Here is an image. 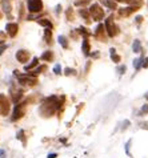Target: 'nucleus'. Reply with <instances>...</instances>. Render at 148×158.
Segmentation results:
<instances>
[{"mask_svg":"<svg viewBox=\"0 0 148 158\" xmlns=\"http://www.w3.org/2000/svg\"><path fill=\"white\" fill-rule=\"evenodd\" d=\"M62 102H63V101H62ZM62 102H60L59 97H56V96H51V97L44 100V102L41 104L39 112H40L44 117H50V116L54 114V113L58 110L60 106H62Z\"/></svg>","mask_w":148,"mask_h":158,"instance_id":"nucleus-1","label":"nucleus"},{"mask_svg":"<svg viewBox=\"0 0 148 158\" xmlns=\"http://www.w3.org/2000/svg\"><path fill=\"white\" fill-rule=\"evenodd\" d=\"M20 72L19 71H15L14 74L19 78V81H20V84H23V85H29V86H33V85H36L37 84V78L36 76H33L32 73H29V74H19Z\"/></svg>","mask_w":148,"mask_h":158,"instance_id":"nucleus-2","label":"nucleus"},{"mask_svg":"<svg viewBox=\"0 0 148 158\" xmlns=\"http://www.w3.org/2000/svg\"><path fill=\"white\" fill-rule=\"evenodd\" d=\"M106 31H107V35L110 37H114L119 33V29H117L115 21H114V17L110 16L108 19L106 20Z\"/></svg>","mask_w":148,"mask_h":158,"instance_id":"nucleus-3","label":"nucleus"},{"mask_svg":"<svg viewBox=\"0 0 148 158\" xmlns=\"http://www.w3.org/2000/svg\"><path fill=\"white\" fill-rule=\"evenodd\" d=\"M89 14L92 16V19L96 21L102 20L104 17V11L102 10V7H100L99 4H92V6L89 7Z\"/></svg>","mask_w":148,"mask_h":158,"instance_id":"nucleus-4","label":"nucleus"},{"mask_svg":"<svg viewBox=\"0 0 148 158\" xmlns=\"http://www.w3.org/2000/svg\"><path fill=\"white\" fill-rule=\"evenodd\" d=\"M8 112H10V101L6 96L0 93V114L7 116Z\"/></svg>","mask_w":148,"mask_h":158,"instance_id":"nucleus-5","label":"nucleus"},{"mask_svg":"<svg viewBox=\"0 0 148 158\" xmlns=\"http://www.w3.org/2000/svg\"><path fill=\"white\" fill-rule=\"evenodd\" d=\"M43 10L41 0H28V11L29 12H40Z\"/></svg>","mask_w":148,"mask_h":158,"instance_id":"nucleus-6","label":"nucleus"},{"mask_svg":"<svg viewBox=\"0 0 148 158\" xmlns=\"http://www.w3.org/2000/svg\"><path fill=\"white\" fill-rule=\"evenodd\" d=\"M24 110H25V104H17L15 109H14V114H12V121H16L24 116Z\"/></svg>","mask_w":148,"mask_h":158,"instance_id":"nucleus-7","label":"nucleus"},{"mask_svg":"<svg viewBox=\"0 0 148 158\" xmlns=\"http://www.w3.org/2000/svg\"><path fill=\"white\" fill-rule=\"evenodd\" d=\"M6 29H7V33L10 35L11 37H15L17 32H19V25L15 24V23H8L6 25Z\"/></svg>","mask_w":148,"mask_h":158,"instance_id":"nucleus-8","label":"nucleus"},{"mask_svg":"<svg viewBox=\"0 0 148 158\" xmlns=\"http://www.w3.org/2000/svg\"><path fill=\"white\" fill-rule=\"evenodd\" d=\"M16 59L17 61H20V63H27L28 59H29V52L28 51H24V49H20L16 52Z\"/></svg>","mask_w":148,"mask_h":158,"instance_id":"nucleus-9","label":"nucleus"},{"mask_svg":"<svg viewBox=\"0 0 148 158\" xmlns=\"http://www.w3.org/2000/svg\"><path fill=\"white\" fill-rule=\"evenodd\" d=\"M136 11H137V7L129 6V7H125V8H120V10H119V15L123 16V17H127V16H129L131 14H133V12H136Z\"/></svg>","mask_w":148,"mask_h":158,"instance_id":"nucleus-10","label":"nucleus"},{"mask_svg":"<svg viewBox=\"0 0 148 158\" xmlns=\"http://www.w3.org/2000/svg\"><path fill=\"white\" fill-rule=\"evenodd\" d=\"M11 94H12V101L15 104L19 102V100L21 98V94H23V90L20 89H16L15 86H11Z\"/></svg>","mask_w":148,"mask_h":158,"instance_id":"nucleus-11","label":"nucleus"},{"mask_svg":"<svg viewBox=\"0 0 148 158\" xmlns=\"http://www.w3.org/2000/svg\"><path fill=\"white\" fill-rule=\"evenodd\" d=\"M104 6L108 7V8H111V10H116V2H114V0H100Z\"/></svg>","mask_w":148,"mask_h":158,"instance_id":"nucleus-12","label":"nucleus"},{"mask_svg":"<svg viewBox=\"0 0 148 158\" xmlns=\"http://www.w3.org/2000/svg\"><path fill=\"white\" fill-rule=\"evenodd\" d=\"M81 49H83V53H84L85 56L89 55V43H88V40H87V39H84V40H83Z\"/></svg>","mask_w":148,"mask_h":158,"instance_id":"nucleus-13","label":"nucleus"},{"mask_svg":"<svg viewBox=\"0 0 148 158\" xmlns=\"http://www.w3.org/2000/svg\"><path fill=\"white\" fill-rule=\"evenodd\" d=\"M37 23L43 25V27H46L47 29H52V23L50 20H47V19H40V20H37Z\"/></svg>","mask_w":148,"mask_h":158,"instance_id":"nucleus-14","label":"nucleus"},{"mask_svg":"<svg viewBox=\"0 0 148 158\" xmlns=\"http://www.w3.org/2000/svg\"><path fill=\"white\" fill-rule=\"evenodd\" d=\"M41 60H44V61H48V63H50V61H52V60H54V53H52V52H44V53H43L41 55V57H40Z\"/></svg>","mask_w":148,"mask_h":158,"instance_id":"nucleus-15","label":"nucleus"},{"mask_svg":"<svg viewBox=\"0 0 148 158\" xmlns=\"http://www.w3.org/2000/svg\"><path fill=\"white\" fill-rule=\"evenodd\" d=\"M132 49H133L135 53H140V52H141V44H140V41L135 40L133 44H132Z\"/></svg>","mask_w":148,"mask_h":158,"instance_id":"nucleus-16","label":"nucleus"},{"mask_svg":"<svg viewBox=\"0 0 148 158\" xmlns=\"http://www.w3.org/2000/svg\"><path fill=\"white\" fill-rule=\"evenodd\" d=\"M110 52H111V59H112V61H114V63H120V56L116 55V51L114 49V48H111Z\"/></svg>","mask_w":148,"mask_h":158,"instance_id":"nucleus-17","label":"nucleus"},{"mask_svg":"<svg viewBox=\"0 0 148 158\" xmlns=\"http://www.w3.org/2000/svg\"><path fill=\"white\" fill-rule=\"evenodd\" d=\"M3 10L4 11H6L7 12V14H8V16H10L11 17V4H10V2H8V0H4V2H3Z\"/></svg>","mask_w":148,"mask_h":158,"instance_id":"nucleus-18","label":"nucleus"},{"mask_svg":"<svg viewBox=\"0 0 148 158\" xmlns=\"http://www.w3.org/2000/svg\"><path fill=\"white\" fill-rule=\"evenodd\" d=\"M104 31H106V27H104L103 24H99L98 28H96V32H95V35H96L98 37H102V35L104 33Z\"/></svg>","mask_w":148,"mask_h":158,"instance_id":"nucleus-19","label":"nucleus"},{"mask_svg":"<svg viewBox=\"0 0 148 158\" xmlns=\"http://www.w3.org/2000/svg\"><path fill=\"white\" fill-rule=\"evenodd\" d=\"M37 64H39V59H37V57H35V59L32 60V63H31V64H29V65H25V68H24V69H25V71H31V69H32L33 67H36Z\"/></svg>","mask_w":148,"mask_h":158,"instance_id":"nucleus-20","label":"nucleus"},{"mask_svg":"<svg viewBox=\"0 0 148 158\" xmlns=\"http://www.w3.org/2000/svg\"><path fill=\"white\" fill-rule=\"evenodd\" d=\"M127 3H128V4H131L132 7H137V8L143 6V0H128Z\"/></svg>","mask_w":148,"mask_h":158,"instance_id":"nucleus-21","label":"nucleus"},{"mask_svg":"<svg viewBox=\"0 0 148 158\" xmlns=\"http://www.w3.org/2000/svg\"><path fill=\"white\" fill-rule=\"evenodd\" d=\"M59 43H60V45H62L64 49H67L68 48V41H67V39L64 36H59Z\"/></svg>","mask_w":148,"mask_h":158,"instance_id":"nucleus-22","label":"nucleus"},{"mask_svg":"<svg viewBox=\"0 0 148 158\" xmlns=\"http://www.w3.org/2000/svg\"><path fill=\"white\" fill-rule=\"evenodd\" d=\"M80 16H83V17H84V19L87 20V21H88V23H89V17H91V14H89V11H87V10H80Z\"/></svg>","mask_w":148,"mask_h":158,"instance_id":"nucleus-23","label":"nucleus"},{"mask_svg":"<svg viewBox=\"0 0 148 158\" xmlns=\"http://www.w3.org/2000/svg\"><path fill=\"white\" fill-rule=\"evenodd\" d=\"M77 32H79L80 35H83V36H84V37H88L89 36V32H88V31H87L84 27H80V28H77Z\"/></svg>","mask_w":148,"mask_h":158,"instance_id":"nucleus-24","label":"nucleus"},{"mask_svg":"<svg viewBox=\"0 0 148 158\" xmlns=\"http://www.w3.org/2000/svg\"><path fill=\"white\" fill-rule=\"evenodd\" d=\"M133 67H135V69H136V71H137V69L140 68V67H143V59H136V60H135V61H133Z\"/></svg>","mask_w":148,"mask_h":158,"instance_id":"nucleus-25","label":"nucleus"},{"mask_svg":"<svg viewBox=\"0 0 148 158\" xmlns=\"http://www.w3.org/2000/svg\"><path fill=\"white\" fill-rule=\"evenodd\" d=\"M51 37H52L51 29H46V35H44V40H46V43H51Z\"/></svg>","mask_w":148,"mask_h":158,"instance_id":"nucleus-26","label":"nucleus"},{"mask_svg":"<svg viewBox=\"0 0 148 158\" xmlns=\"http://www.w3.org/2000/svg\"><path fill=\"white\" fill-rule=\"evenodd\" d=\"M46 69H47V67H46V65H41V67H39V68H37V69H36V71H35V72H32V74H33V76H37L39 73H41L43 71H46Z\"/></svg>","mask_w":148,"mask_h":158,"instance_id":"nucleus-27","label":"nucleus"},{"mask_svg":"<svg viewBox=\"0 0 148 158\" xmlns=\"http://www.w3.org/2000/svg\"><path fill=\"white\" fill-rule=\"evenodd\" d=\"M16 138L20 139V141H23V143H25V139H24V130H19V133H17Z\"/></svg>","mask_w":148,"mask_h":158,"instance_id":"nucleus-28","label":"nucleus"},{"mask_svg":"<svg viewBox=\"0 0 148 158\" xmlns=\"http://www.w3.org/2000/svg\"><path fill=\"white\" fill-rule=\"evenodd\" d=\"M64 73H66L67 76H71V74H75L76 71H75V69H72V68H66V69H64Z\"/></svg>","mask_w":148,"mask_h":158,"instance_id":"nucleus-29","label":"nucleus"},{"mask_svg":"<svg viewBox=\"0 0 148 158\" xmlns=\"http://www.w3.org/2000/svg\"><path fill=\"white\" fill-rule=\"evenodd\" d=\"M147 113H148V104L143 105V108H141V110H140V114H147Z\"/></svg>","mask_w":148,"mask_h":158,"instance_id":"nucleus-30","label":"nucleus"},{"mask_svg":"<svg viewBox=\"0 0 148 158\" xmlns=\"http://www.w3.org/2000/svg\"><path fill=\"white\" fill-rule=\"evenodd\" d=\"M54 72H55L56 74H60V73H62V67H60V65H55Z\"/></svg>","mask_w":148,"mask_h":158,"instance_id":"nucleus-31","label":"nucleus"},{"mask_svg":"<svg viewBox=\"0 0 148 158\" xmlns=\"http://www.w3.org/2000/svg\"><path fill=\"white\" fill-rule=\"evenodd\" d=\"M7 49V44H4L3 41H2V44H0V55H3V52Z\"/></svg>","mask_w":148,"mask_h":158,"instance_id":"nucleus-32","label":"nucleus"},{"mask_svg":"<svg viewBox=\"0 0 148 158\" xmlns=\"http://www.w3.org/2000/svg\"><path fill=\"white\" fill-rule=\"evenodd\" d=\"M129 146H131V139H129V141L125 143V153H127L128 156H131V154H129Z\"/></svg>","mask_w":148,"mask_h":158,"instance_id":"nucleus-33","label":"nucleus"},{"mask_svg":"<svg viewBox=\"0 0 148 158\" xmlns=\"http://www.w3.org/2000/svg\"><path fill=\"white\" fill-rule=\"evenodd\" d=\"M125 69H127L125 68V65H121V67H119V69H117V72H119L120 74H123L125 72Z\"/></svg>","mask_w":148,"mask_h":158,"instance_id":"nucleus-34","label":"nucleus"},{"mask_svg":"<svg viewBox=\"0 0 148 158\" xmlns=\"http://www.w3.org/2000/svg\"><path fill=\"white\" fill-rule=\"evenodd\" d=\"M89 0H83V2H76V6H85V4H88Z\"/></svg>","mask_w":148,"mask_h":158,"instance_id":"nucleus-35","label":"nucleus"},{"mask_svg":"<svg viewBox=\"0 0 148 158\" xmlns=\"http://www.w3.org/2000/svg\"><path fill=\"white\" fill-rule=\"evenodd\" d=\"M6 156H7L6 150H4V149H0V158H6Z\"/></svg>","mask_w":148,"mask_h":158,"instance_id":"nucleus-36","label":"nucleus"},{"mask_svg":"<svg viewBox=\"0 0 148 158\" xmlns=\"http://www.w3.org/2000/svg\"><path fill=\"white\" fill-rule=\"evenodd\" d=\"M140 128H141V129H148V121L141 122V124H140Z\"/></svg>","mask_w":148,"mask_h":158,"instance_id":"nucleus-37","label":"nucleus"},{"mask_svg":"<svg viewBox=\"0 0 148 158\" xmlns=\"http://www.w3.org/2000/svg\"><path fill=\"white\" fill-rule=\"evenodd\" d=\"M143 68H148V57L143 60Z\"/></svg>","mask_w":148,"mask_h":158,"instance_id":"nucleus-38","label":"nucleus"},{"mask_svg":"<svg viewBox=\"0 0 148 158\" xmlns=\"http://www.w3.org/2000/svg\"><path fill=\"white\" fill-rule=\"evenodd\" d=\"M67 17H68L69 20L72 19V10H71V8H69V10H68V12H67Z\"/></svg>","mask_w":148,"mask_h":158,"instance_id":"nucleus-39","label":"nucleus"},{"mask_svg":"<svg viewBox=\"0 0 148 158\" xmlns=\"http://www.w3.org/2000/svg\"><path fill=\"white\" fill-rule=\"evenodd\" d=\"M58 157V154L56 153H52V154H48V158H56Z\"/></svg>","mask_w":148,"mask_h":158,"instance_id":"nucleus-40","label":"nucleus"},{"mask_svg":"<svg viewBox=\"0 0 148 158\" xmlns=\"http://www.w3.org/2000/svg\"><path fill=\"white\" fill-rule=\"evenodd\" d=\"M60 11H62V6H58L56 7V14H60Z\"/></svg>","mask_w":148,"mask_h":158,"instance_id":"nucleus-41","label":"nucleus"},{"mask_svg":"<svg viewBox=\"0 0 148 158\" xmlns=\"http://www.w3.org/2000/svg\"><path fill=\"white\" fill-rule=\"evenodd\" d=\"M141 20H143L141 16H137V17H136V23H141Z\"/></svg>","mask_w":148,"mask_h":158,"instance_id":"nucleus-42","label":"nucleus"},{"mask_svg":"<svg viewBox=\"0 0 148 158\" xmlns=\"http://www.w3.org/2000/svg\"><path fill=\"white\" fill-rule=\"evenodd\" d=\"M114 2H128V0H114Z\"/></svg>","mask_w":148,"mask_h":158,"instance_id":"nucleus-43","label":"nucleus"},{"mask_svg":"<svg viewBox=\"0 0 148 158\" xmlns=\"http://www.w3.org/2000/svg\"><path fill=\"white\" fill-rule=\"evenodd\" d=\"M0 19H2V14H0Z\"/></svg>","mask_w":148,"mask_h":158,"instance_id":"nucleus-44","label":"nucleus"},{"mask_svg":"<svg viewBox=\"0 0 148 158\" xmlns=\"http://www.w3.org/2000/svg\"><path fill=\"white\" fill-rule=\"evenodd\" d=\"M0 44H2V41H0Z\"/></svg>","mask_w":148,"mask_h":158,"instance_id":"nucleus-45","label":"nucleus"}]
</instances>
